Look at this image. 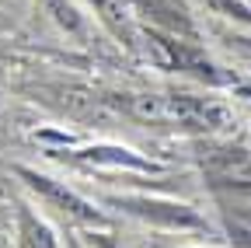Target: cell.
Returning a JSON list of instances; mask_svg holds the SVG:
<instances>
[{
  "label": "cell",
  "mask_w": 251,
  "mask_h": 248,
  "mask_svg": "<svg viewBox=\"0 0 251 248\" xmlns=\"http://www.w3.org/2000/svg\"><path fill=\"white\" fill-rule=\"evenodd\" d=\"M77 161H91V165H112V168H140V171H157V165L136 158L126 147H84L74 154Z\"/></svg>",
  "instance_id": "5b68a950"
},
{
  "label": "cell",
  "mask_w": 251,
  "mask_h": 248,
  "mask_svg": "<svg viewBox=\"0 0 251 248\" xmlns=\"http://www.w3.org/2000/svg\"><path fill=\"white\" fill-rule=\"evenodd\" d=\"M209 4H213L220 14H227V18L251 21V4H248V0H209Z\"/></svg>",
  "instance_id": "ba28073f"
},
{
  "label": "cell",
  "mask_w": 251,
  "mask_h": 248,
  "mask_svg": "<svg viewBox=\"0 0 251 248\" xmlns=\"http://www.w3.org/2000/svg\"><path fill=\"white\" fill-rule=\"evenodd\" d=\"M39 4H42V11L63 28V32H70V35L84 32V18H80V11L70 4V0H39Z\"/></svg>",
  "instance_id": "52a82bcc"
},
{
  "label": "cell",
  "mask_w": 251,
  "mask_h": 248,
  "mask_svg": "<svg viewBox=\"0 0 251 248\" xmlns=\"http://www.w3.org/2000/svg\"><path fill=\"white\" fill-rule=\"evenodd\" d=\"M18 175L28 182V189L31 193H39L52 210H59V213H67V217H74V220H80V224H105V217L94 210L87 199H80L77 193H70L67 185H59V182H52V178H46V175H35V171H28V168H18Z\"/></svg>",
  "instance_id": "3957f363"
},
{
  "label": "cell",
  "mask_w": 251,
  "mask_h": 248,
  "mask_svg": "<svg viewBox=\"0 0 251 248\" xmlns=\"http://www.w3.org/2000/svg\"><path fill=\"white\" fill-rule=\"evenodd\" d=\"M94 248H115V245H108L105 238H94Z\"/></svg>",
  "instance_id": "9c48e42d"
},
{
  "label": "cell",
  "mask_w": 251,
  "mask_h": 248,
  "mask_svg": "<svg viewBox=\"0 0 251 248\" xmlns=\"http://www.w3.org/2000/svg\"><path fill=\"white\" fill-rule=\"evenodd\" d=\"M18 248H59L52 231L25 203H18Z\"/></svg>",
  "instance_id": "8992f818"
},
{
  "label": "cell",
  "mask_w": 251,
  "mask_h": 248,
  "mask_svg": "<svg viewBox=\"0 0 251 248\" xmlns=\"http://www.w3.org/2000/svg\"><path fill=\"white\" fill-rule=\"evenodd\" d=\"M115 206L129 210L140 220H150L157 227H171V231H185V227H202V217L192 206L181 203H168V199H147V196H115Z\"/></svg>",
  "instance_id": "7a4b0ae2"
},
{
  "label": "cell",
  "mask_w": 251,
  "mask_h": 248,
  "mask_svg": "<svg viewBox=\"0 0 251 248\" xmlns=\"http://www.w3.org/2000/svg\"><path fill=\"white\" fill-rule=\"evenodd\" d=\"M168 122L192 130V133H224L234 126V112L220 98L202 95H168Z\"/></svg>",
  "instance_id": "6da1fadb"
},
{
  "label": "cell",
  "mask_w": 251,
  "mask_h": 248,
  "mask_svg": "<svg viewBox=\"0 0 251 248\" xmlns=\"http://www.w3.org/2000/svg\"><path fill=\"white\" fill-rule=\"evenodd\" d=\"M0 248H7V241H4V238H0Z\"/></svg>",
  "instance_id": "30bf717a"
},
{
  "label": "cell",
  "mask_w": 251,
  "mask_h": 248,
  "mask_svg": "<svg viewBox=\"0 0 251 248\" xmlns=\"http://www.w3.org/2000/svg\"><path fill=\"white\" fill-rule=\"evenodd\" d=\"M91 4H94L101 25L112 32V39L119 46H126L129 53H140L143 49V32H147V28L136 25V14L129 7V0H91Z\"/></svg>",
  "instance_id": "277c9868"
}]
</instances>
